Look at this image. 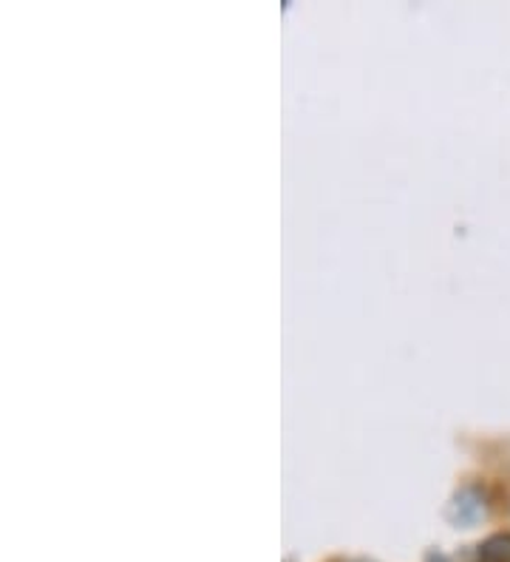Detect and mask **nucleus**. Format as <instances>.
Masks as SVG:
<instances>
[{"instance_id": "1", "label": "nucleus", "mask_w": 510, "mask_h": 562, "mask_svg": "<svg viewBox=\"0 0 510 562\" xmlns=\"http://www.w3.org/2000/svg\"><path fill=\"white\" fill-rule=\"evenodd\" d=\"M479 562H510V535H494L479 546Z\"/></svg>"}]
</instances>
